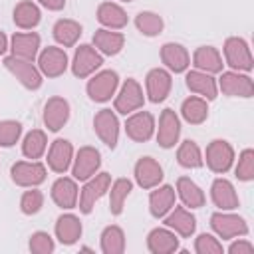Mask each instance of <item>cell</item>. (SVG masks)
<instances>
[{"label": "cell", "instance_id": "obj_28", "mask_svg": "<svg viewBox=\"0 0 254 254\" xmlns=\"http://www.w3.org/2000/svg\"><path fill=\"white\" fill-rule=\"evenodd\" d=\"M93 44L101 54L115 56L121 52V48L125 44V36L119 32H111V30H97L93 34Z\"/></svg>", "mask_w": 254, "mask_h": 254}, {"label": "cell", "instance_id": "obj_42", "mask_svg": "<svg viewBox=\"0 0 254 254\" xmlns=\"http://www.w3.org/2000/svg\"><path fill=\"white\" fill-rule=\"evenodd\" d=\"M236 177L240 181H252L254 179V151L252 149L242 151V155L238 159V167H236Z\"/></svg>", "mask_w": 254, "mask_h": 254}, {"label": "cell", "instance_id": "obj_45", "mask_svg": "<svg viewBox=\"0 0 254 254\" xmlns=\"http://www.w3.org/2000/svg\"><path fill=\"white\" fill-rule=\"evenodd\" d=\"M30 250L36 254H48L54 250V240L48 232H36L30 238Z\"/></svg>", "mask_w": 254, "mask_h": 254}, {"label": "cell", "instance_id": "obj_32", "mask_svg": "<svg viewBox=\"0 0 254 254\" xmlns=\"http://www.w3.org/2000/svg\"><path fill=\"white\" fill-rule=\"evenodd\" d=\"M177 190H179V196L181 200L190 206V208H200L204 204V192L198 189V185L194 181H190L189 177H181L177 181Z\"/></svg>", "mask_w": 254, "mask_h": 254}, {"label": "cell", "instance_id": "obj_7", "mask_svg": "<svg viewBox=\"0 0 254 254\" xmlns=\"http://www.w3.org/2000/svg\"><path fill=\"white\" fill-rule=\"evenodd\" d=\"M103 64L101 56L87 44L79 46L75 50V56H73V64H71V71L75 77H87L91 75L99 65Z\"/></svg>", "mask_w": 254, "mask_h": 254}, {"label": "cell", "instance_id": "obj_39", "mask_svg": "<svg viewBox=\"0 0 254 254\" xmlns=\"http://www.w3.org/2000/svg\"><path fill=\"white\" fill-rule=\"evenodd\" d=\"M177 159L183 167L187 169H196L202 165V157H200V149L196 147L194 141H183V145L179 147Z\"/></svg>", "mask_w": 254, "mask_h": 254}, {"label": "cell", "instance_id": "obj_31", "mask_svg": "<svg viewBox=\"0 0 254 254\" xmlns=\"http://www.w3.org/2000/svg\"><path fill=\"white\" fill-rule=\"evenodd\" d=\"M192 60H194V65L200 71H206V73H216V71L222 69V58L212 46H200L194 52Z\"/></svg>", "mask_w": 254, "mask_h": 254}, {"label": "cell", "instance_id": "obj_34", "mask_svg": "<svg viewBox=\"0 0 254 254\" xmlns=\"http://www.w3.org/2000/svg\"><path fill=\"white\" fill-rule=\"evenodd\" d=\"M81 36V26L73 20H60L54 26V38L64 46L69 48L77 42V38Z\"/></svg>", "mask_w": 254, "mask_h": 254}, {"label": "cell", "instance_id": "obj_37", "mask_svg": "<svg viewBox=\"0 0 254 254\" xmlns=\"http://www.w3.org/2000/svg\"><path fill=\"white\" fill-rule=\"evenodd\" d=\"M131 189H133V185H131V181H127V179H117V181L113 183L111 194H109V210H111V214H121L123 202H125V198L131 194Z\"/></svg>", "mask_w": 254, "mask_h": 254}, {"label": "cell", "instance_id": "obj_10", "mask_svg": "<svg viewBox=\"0 0 254 254\" xmlns=\"http://www.w3.org/2000/svg\"><path fill=\"white\" fill-rule=\"evenodd\" d=\"M101 165V155L93 147H83L77 151L75 163H73V177L77 181H87L95 175V171Z\"/></svg>", "mask_w": 254, "mask_h": 254}, {"label": "cell", "instance_id": "obj_21", "mask_svg": "<svg viewBox=\"0 0 254 254\" xmlns=\"http://www.w3.org/2000/svg\"><path fill=\"white\" fill-rule=\"evenodd\" d=\"M147 246L153 254H171L179 248L177 236L167 228H155L147 236Z\"/></svg>", "mask_w": 254, "mask_h": 254}, {"label": "cell", "instance_id": "obj_11", "mask_svg": "<svg viewBox=\"0 0 254 254\" xmlns=\"http://www.w3.org/2000/svg\"><path fill=\"white\" fill-rule=\"evenodd\" d=\"M40 71L48 77H58L65 71L67 67V56L64 50L60 48H54V46H48L42 54H40Z\"/></svg>", "mask_w": 254, "mask_h": 254}, {"label": "cell", "instance_id": "obj_20", "mask_svg": "<svg viewBox=\"0 0 254 254\" xmlns=\"http://www.w3.org/2000/svg\"><path fill=\"white\" fill-rule=\"evenodd\" d=\"M71 143L65 141V139H56L50 147V153H48V165L52 171L56 173H65L69 163H71Z\"/></svg>", "mask_w": 254, "mask_h": 254}, {"label": "cell", "instance_id": "obj_15", "mask_svg": "<svg viewBox=\"0 0 254 254\" xmlns=\"http://www.w3.org/2000/svg\"><path fill=\"white\" fill-rule=\"evenodd\" d=\"M153 129H155V119L149 111H139L135 115H131L125 123V131L127 135L133 139V141H147L151 135H153Z\"/></svg>", "mask_w": 254, "mask_h": 254}, {"label": "cell", "instance_id": "obj_2", "mask_svg": "<svg viewBox=\"0 0 254 254\" xmlns=\"http://www.w3.org/2000/svg\"><path fill=\"white\" fill-rule=\"evenodd\" d=\"M224 56L230 67L234 69H242V71H250L252 69V56H250V48L242 38H228L224 42Z\"/></svg>", "mask_w": 254, "mask_h": 254}, {"label": "cell", "instance_id": "obj_46", "mask_svg": "<svg viewBox=\"0 0 254 254\" xmlns=\"http://www.w3.org/2000/svg\"><path fill=\"white\" fill-rule=\"evenodd\" d=\"M228 250H230L232 254H250V252L254 250V246H252L250 242H246V240H238V242H234Z\"/></svg>", "mask_w": 254, "mask_h": 254}, {"label": "cell", "instance_id": "obj_47", "mask_svg": "<svg viewBox=\"0 0 254 254\" xmlns=\"http://www.w3.org/2000/svg\"><path fill=\"white\" fill-rule=\"evenodd\" d=\"M42 6H46L48 10H62L64 8V4H65V0H38Z\"/></svg>", "mask_w": 254, "mask_h": 254}, {"label": "cell", "instance_id": "obj_26", "mask_svg": "<svg viewBox=\"0 0 254 254\" xmlns=\"http://www.w3.org/2000/svg\"><path fill=\"white\" fill-rule=\"evenodd\" d=\"M175 204V190L173 187L165 185V187H159L157 190L151 192L149 196V208H151V214L155 218H161L165 216Z\"/></svg>", "mask_w": 254, "mask_h": 254}, {"label": "cell", "instance_id": "obj_3", "mask_svg": "<svg viewBox=\"0 0 254 254\" xmlns=\"http://www.w3.org/2000/svg\"><path fill=\"white\" fill-rule=\"evenodd\" d=\"M234 161V151L228 145V141L222 139H214L208 147H206V165L214 171V173H226L230 169Z\"/></svg>", "mask_w": 254, "mask_h": 254}, {"label": "cell", "instance_id": "obj_22", "mask_svg": "<svg viewBox=\"0 0 254 254\" xmlns=\"http://www.w3.org/2000/svg\"><path fill=\"white\" fill-rule=\"evenodd\" d=\"M210 194H212V200L218 208L222 210H232L238 206V196L234 192V187L226 181V179H216L212 183V189H210Z\"/></svg>", "mask_w": 254, "mask_h": 254}, {"label": "cell", "instance_id": "obj_12", "mask_svg": "<svg viewBox=\"0 0 254 254\" xmlns=\"http://www.w3.org/2000/svg\"><path fill=\"white\" fill-rule=\"evenodd\" d=\"M143 105V91L139 87V83L135 79H127L119 91V95L115 97V109L123 115L139 109Z\"/></svg>", "mask_w": 254, "mask_h": 254}, {"label": "cell", "instance_id": "obj_9", "mask_svg": "<svg viewBox=\"0 0 254 254\" xmlns=\"http://www.w3.org/2000/svg\"><path fill=\"white\" fill-rule=\"evenodd\" d=\"M210 224L214 228V232L220 238H234V236H242L248 232V226L244 222L242 216L236 214H224V212H216L210 218Z\"/></svg>", "mask_w": 254, "mask_h": 254}, {"label": "cell", "instance_id": "obj_6", "mask_svg": "<svg viewBox=\"0 0 254 254\" xmlns=\"http://www.w3.org/2000/svg\"><path fill=\"white\" fill-rule=\"evenodd\" d=\"M117 83H119V77L115 71L111 69H105L101 73H97L95 77L89 79L87 83V93L93 101H107L115 89H117Z\"/></svg>", "mask_w": 254, "mask_h": 254}, {"label": "cell", "instance_id": "obj_29", "mask_svg": "<svg viewBox=\"0 0 254 254\" xmlns=\"http://www.w3.org/2000/svg\"><path fill=\"white\" fill-rule=\"evenodd\" d=\"M165 224L169 226V228H175L181 236H190L192 232H194V228H196V220H194V216L187 210V208H183V206H177L167 218H165Z\"/></svg>", "mask_w": 254, "mask_h": 254}, {"label": "cell", "instance_id": "obj_44", "mask_svg": "<svg viewBox=\"0 0 254 254\" xmlns=\"http://www.w3.org/2000/svg\"><path fill=\"white\" fill-rule=\"evenodd\" d=\"M194 250L198 254H220L222 252V244L210 234H200L196 238V242H194Z\"/></svg>", "mask_w": 254, "mask_h": 254}, {"label": "cell", "instance_id": "obj_25", "mask_svg": "<svg viewBox=\"0 0 254 254\" xmlns=\"http://www.w3.org/2000/svg\"><path fill=\"white\" fill-rule=\"evenodd\" d=\"M187 87L206 99H214L216 97V81L206 73V71H189L187 73Z\"/></svg>", "mask_w": 254, "mask_h": 254}, {"label": "cell", "instance_id": "obj_36", "mask_svg": "<svg viewBox=\"0 0 254 254\" xmlns=\"http://www.w3.org/2000/svg\"><path fill=\"white\" fill-rule=\"evenodd\" d=\"M101 250L105 254H121L125 250V234L119 226H107L101 232Z\"/></svg>", "mask_w": 254, "mask_h": 254}, {"label": "cell", "instance_id": "obj_40", "mask_svg": "<svg viewBox=\"0 0 254 254\" xmlns=\"http://www.w3.org/2000/svg\"><path fill=\"white\" fill-rule=\"evenodd\" d=\"M135 26L145 36H157L163 30V18L155 12H141L135 18Z\"/></svg>", "mask_w": 254, "mask_h": 254}, {"label": "cell", "instance_id": "obj_14", "mask_svg": "<svg viewBox=\"0 0 254 254\" xmlns=\"http://www.w3.org/2000/svg\"><path fill=\"white\" fill-rule=\"evenodd\" d=\"M220 89L222 93L230 97H252L254 85L248 75H240L236 71H226L220 77Z\"/></svg>", "mask_w": 254, "mask_h": 254}, {"label": "cell", "instance_id": "obj_13", "mask_svg": "<svg viewBox=\"0 0 254 254\" xmlns=\"http://www.w3.org/2000/svg\"><path fill=\"white\" fill-rule=\"evenodd\" d=\"M69 119V103L64 97H52L48 99L44 107V123L50 131L62 129Z\"/></svg>", "mask_w": 254, "mask_h": 254}, {"label": "cell", "instance_id": "obj_27", "mask_svg": "<svg viewBox=\"0 0 254 254\" xmlns=\"http://www.w3.org/2000/svg\"><path fill=\"white\" fill-rule=\"evenodd\" d=\"M56 236L60 238L62 244H73L81 236V222L73 214H64L56 222Z\"/></svg>", "mask_w": 254, "mask_h": 254}, {"label": "cell", "instance_id": "obj_19", "mask_svg": "<svg viewBox=\"0 0 254 254\" xmlns=\"http://www.w3.org/2000/svg\"><path fill=\"white\" fill-rule=\"evenodd\" d=\"M161 60H163V64L171 69V71H175V73H181V71H185L187 67H189V64H190V58H189V52L181 46V44H165L163 48H161Z\"/></svg>", "mask_w": 254, "mask_h": 254}, {"label": "cell", "instance_id": "obj_18", "mask_svg": "<svg viewBox=\"0 0 254 254\" xmlns=\"http://www.w3.org/2000/svg\"><path fill=\"white\" fill-rule=\"evenodd\" d=\"M171 91V75L169 71L157 67V69H151L149 75H147V95L153 103H159L163 101Z\"/></svg>", "mask_w": 254, "mask_h": 254}, {"label": "cell", "instance_id": "obj_8", "mask_svg": "<svg viewBox=\"0 0 254 254\" xmlns=\"http://www.w3.org/2000/svg\"><path fill=\"white\" fill-rule=\"evenodd\" d=\"M93 127H95V133L99 135V139L107 145V147H115L117 145V139H119V123H117V117L111 109H101L95 117H93Z\"/></svg>", "mask_w": 254, "mask_h": 254}, {"label": "cell", "instance_id": "obj_17", "mask_svg": "<svg viewBox=\"0 0 254 254\" xmlns=\"http://www.w3.org/2000/svg\"><path fill=\"white\" fill-rule=\"evenodd\" d=\"M135 179L143 189H153L163 179V169L153 157H143L135 165Z\"/></svg>", "mask_w": 254, "mask_h": 254}, {"label": "cell", "instance_id": "obj_48", "mask_svg": "<svg viewBox=\"0 0 254 254\" xmlns=\"http://www.w3.org/2000/svg\"><path fill=\"white\" fill-rule=\"evenodd\" d=\"M6 48H8V46H6V36L0 32V54H4V52H6Z\"/></svg>", "mask_w": 254, "mask_h": 254}, {"label": "cell", "instance_id": "obj_30", "mask_svg": "<svg viewBox=\"0 0 254 254\" xmlns=\"http://www.w3.org/2000/svg\"><path fill=\"white\" fill-rule=\"evenodd\" d=\"M97 20L111 30H119L127 24V14L121 6L113 4V2H103L97 8Z\"/></svg>", "mask_w": 254, "mask_h": 254}, {"label": "cell", "instance_id": "obj_38", "mask_svg": "<svg viewBox=\"0 0 254 254\" xmlns=\"http://www.w3.org/2000/svg\"><path fill=\"white\" fill-rule=\"evenodd\" d=\"M46 135H44V131H40V129H34V131H30L28 135H26V139H24V143H22V153L28 157V159H38V157H42V153L46 151Z\"/></svg>", "mask_w": 254, "mask_h": 254}, {"label": "cell", "instance_id": "obj_43", "mask_svg": "<svg viewBox=\"0 0 254 254\" xmlns=\"http://www.w3.org/2000/svg\"><path fill=\"white\" fill-rule=\"evenodd\" d=\"M42 202H44V194L36 189L32 190H26L20 198V208L24 214H36L40 208H42Z\"/></svg>", "mask_w": 254, "mask_h": 254}, {"label": "cell", "instance_id": "obj_24", "mask_svg": "<svg viewBox=\"0 0 254 254\" xmlns=\"http://www.w3.org/2000/svg\"><path fill=\"white\" fill-rule=\"evenodd\" d=\"M40 48V36L30 32V34H14L12 38V56L22 58V60H34Z\"/></svg>", "mask_w": 254, "mask_h": 254}, {"label": "cell", "instance_id": "obj_16", "mask_svg": "<svg viewBox=\"0 0 254 254\" xmlns=\"http://www.w3.org/2000/svg\"><path fill=\"white\" fill-rule=\"evenodd\" d=\"M179 133H181V123H179L177 113L173 109H165L159 119V133H157L159 145L165 149L173 147L179 139Z\"/></svg>", "mask_w": 254, "mask_h": 254}, {"label": "cell", "instance_id": "obj_33", "mask_svg": "<svg viewBox=\"0 0 254 254\" xmlns=\"http://www.w3.org/2000/svg\"><path fill=\"white\" fill-rule=\"evenodd\" d=\"M14 24L24 28V30L38 26L40 24V8L30 0H22L14 8Z\"/></svg>", "mask_w": 254, "mask_h": 254}, {"label": "cell", "instance_id": "obj_4", "mask_svg": "<svg viewBox=\"0 0 254 254\" xmlns=\"http://www.w3.org/2000/svg\"><path fill=\"white\" fill-rule=\"evenodd\" d=\"M10 175H12V181L20 187H36V185L44 183L46 169L42 163H36V161H32V163L20 161V163L12 165Z\"/></svg>", "mask_w": 254, "mask_h": 254}, {"label": "cell", "instance_id": "obj_23", "mask_svg": "<svg viewBox=\"0 0 254 254\" xmlns=\"http://www.w3.org/2000/svg\"><path fill=\"white\" fill-rule=\"evenodd\" d=\"M52 198L62 208H73L77 200V187L71 179H58L52 187Z\"/></svg>", "mask_w": 254, "mask_h": 254}, {"label": "cell", "instance_id": "obj_5", "mask_svg": "<svg viewBox=\"0 0 254 254\" xmlns=\"http://www.w3.org/2000/svg\"><path fill=\"white\" fill-rule=\"evenodd\" d=\"M109 185H111V177L107 173H101V175H95L93 179H89L85 183V187L81 190V198H79L81 212H85V214L91 212L95 200H99L105 194V190L109 189Z\"/></svg>", "mask_w": 254, "mask_h": 254}, {"label": "cell", "instance_id": "obj_35", "mask_svg": "<svg viewBox=\"0 0 254 254\" xmlns=\"http://www.w3.org/2000/svg\"><path fill=\"white\" fill-rule=\"evenodd\" d=\"M181 113H183L185 121H189L192 125H198V123H202L206 119L208 107H206V101L202 97H189V99L183 101Z\"/></svg>", "mask_w": 254, "mask_h": 254}, {"label": "cell", "instance_id": "obj_49", "mask_svg": "<svg viewBox=\"0 0 254 254\" xmlns=\"http://www.w3.org/2000/svg\"><path fill=\"white\" fill-rule=\"evenodd\" d=\"M125 2H131V0H125Z\"/></svg>", "mask_w": 254, "mask_h": 254}, {"label": "cell", "instance_id": "obj_41", "mask_svg": "<svg viewBox=\"0 0 254 254\" xmlns=\"http://www.w3.org/2000/svg\"><path fill=\"white\" fill-rule=\"evenodd\" d=\"M22 133L18 121H0V147H12Z\"/></svg>", "mask_w": 254, "mask_h": 254}, {"label": "cell", "instance_id": "obj_1", "mask_svg": "<svg viewBox=\"0 0 254 254\" xmlns=\"http://www.w3.org/2000/svg\"><path fill=\"white\" fill-rule=\"evenodd\" d=\"M4 65L16 75V79H20V83L28 89H38L42 85V75L36 69V65L32 64V60H22L16 56H8L4 60Z\"/></svg>", "mask_w": 254, "mask_h": 254}]
</instances>
